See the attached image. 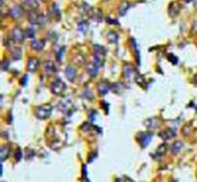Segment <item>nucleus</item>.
Wrapping results in <instances>:
<instances>
[{"mask_svg":"<svg viewBox=\"0 0 197 182\" xmlns=\"http://www.w3.org/2000/svg\"><path fill=\"white\" fill-rule=\"evenodd\" d=\"M93 53H95V61L100 66L106 56V50L100 45H95L93 46Z\"/></svg>","mask_w":197,"mask_h":182,"instance_id":"1","label":"nucleus"},{"mask_svg":"<svg viewBox=\"0 0 197 182\" xmlns=\"http://www.w3.org/2000/svg\"><path fill=\"white\" fill-rule=\"evenodd\" d=\"M51 112H52V107L50 105H43V106L37 107V110H36V116L38 119H45V118L50 116Z\"/></svg>","mask_w":197,"mask_h":182,"instance_id":"2","label":"nucleus"},{"mask_svg":"<svg viewBox=\"0 0 197 182\" xmlns=\"http://www.w3.org/2000/svg\"><path fill=\"white\" fill-rule=\"evenodd\" d=\"M66 90V84L61 80H57L54 81L51 85V91L54 95H61Z\"/></svg>","mask_w":197,"mask_h":182,"instance_id":"3","label":"nucleus"},{"mask_svg":"<svg viewBox=\"0 0 197 182\" xmlns=\"http://www.w3.org/2000/svg\"><path fill=\"white\" fill-rule=\"evenodd\" d=\"M8 14L9 16L12 17V19H21L22 16H23V8L21 7V6H13L11 9H9V12H8Z\"/></svg>","mask_w":197,"mask_h":182,"instance_id":"4","label":"nucleus"},{"mask_svg":"<svg viewBox=\"0 0 197 182\" xmlns=\"http://www.w3.org/2000/svg\"><path fill=\"white\" fill-rule=\"evenodd\" d=\"M12 37H13L14 42L21 43L24 39V34H23V31L19 28V27H15V28L13 29V31H12Z\"/></svg>","mask_w":197,"mask_h":182,"instance_id":"5","label":"nucleus"},{"mask_svg":"<svg viewBox=\"0 0 197 182\" xmlns=\"http://www.w3.org/2000/svg\"><path fill=\"white\" fill-rule=\"evenodd\" d=\"M39 66V61L36 58H29L28 64H27V68L29 71H35Z\"/></svg>","mask_w":197,"mask_h":182,"instance_id":"6","label":"nucleus"},{"mask_svg":"<svg viewBox=\"0 0 197 182\" xmlns=\"http://www.w3.org/2000/svg\"><path fill=\"white\" fill-rule=\"evenodd\" d=\"M100 66L93 60V62H90V64H88V74L92 76V77H95L96 75H97V73H98V68H99Z\"/></svg>","mask_w":197,"mask_h":182,"instance_id":"7","label":"nucleus"},{"mask_svg":"<svg viewBox=\"0 0 197 182\" xmlns=\"http://www.w3.org/2000/svg\"><path fill=\"white\" fill-rule=\"evenodd\" d=\"M39 16L40 15L37 14L36 11L31 9V11H29V13H28V20H29V22H30L31 24H37V23H39Z\"/></svg>","mask_w":197,"mask_h":182,"instance_id":"8","label":"nucleus"},{"mask_svg":"<svg viewBox=\"0 0 197 182\" xmlns=\"http://www.w3.org/2000/svg\"><path fill=\"white\" fill-rule=\"evenodd\" d=\"M66 77L69 80V81H74V79H75V76H76V70L74 67H72V66H67L66 67Z\"/></svg>","mask_w":197,"mask_h":182,"instance_id":"9","label":"nucleus"},{"mask_svg":"<svg viewBox=\"0 0 197 182\" xmlns=\"http://www.w3.org/2000/svg\"><path fill=\"white\" fill-rule=\"evenodd\" d=\"M129 7H130V4H129L128 1H123V2H121V4L119 5V8H118L119 14L121 15V16L126 15L127 11L129 9Z\"/></svg>","mask_w":197,"mask_h":182,"instance_id":"10","label":"nucleus"},{"mask_svg":"<svg viewBox=\"0 0 197 182\" xmlns=\"http://www.w3.org/2000/svg\"><path fill=\"white\" fill-rule=\"evenodd\" d=\"M179 12H180V6H179V4L178 2H172L171 5H170V7H168V13L171 16H175V15L179 14Z\"/></svg>","mask_w":197,"mask_h":182,"instance_id":"11","label":"nucleus"},{"mask_svg":"<svg viewBox=\"0 0 197 182\" xmlns=\"http://www.w3.org/2000/svg\"><path fill=\"white\" fill-rule=\"evenodd\" d=\"M151 137H152V134H143L142 136H140V138H138V141H140V143L142 144V146H146L148 144H150V142H151Z\"/></svg>","mask_w":197,"mask_h":182,"instance_id":"12","label":"nucleus"},{"mask_svg":"<svg viewBox=\"0 0 197 182\" xmlns=\"http://www.w3.org/2000/svg\"><path fill=\"white\" fill-rule=\"evenodd\" d=\"M122 70H123V75H125L127 79H130L131 76L134 75V68L131 67L130 65H128V64H125V65H123Z\"/></svg>","mask_w":197,"mask_h":182,"instance_id":"13","label":"nucleus"},{"mask_svg":"<svg viewBox=\"0 0 197 182\" xmlns=\"http://www.w3.org/2000/svg\"><path fill=\"white\" fill-rule=\"evenodd\" d=\"M110 89H111V85L107 83V82H100L99 85H98V90H99L100 95H106Z\"/></svg>","mask_w":197,"mask_h":182,"instance_id":"14","label":"nucleus"},{"mask_svg":"<svg viewBox=\"0 0 197 182\" xmlns=\"http://www.w3.org/2000/svg\"><path fill=\"white\" fill-rule=\"evenodd\" d=\"M45 71H46L49 75L57 73V67L54 66V64H53L52 61H46V62H45Z\"/></svg>","mask_w":197,"mask_h":182,"instance_id":"15","label":"nucleus"},{"mask_svg":"<svg viewBox=\"0 0 197 182\" xmlns=\"http://www.w3.org/2000/svg\"><path fill=\"white\" fill-rule=\"evenodd\" d=\"M90 17L97 22H100L103 20V12L100 9H92V15Z\"/></svg>","mask_w":197,"mask_h":182,"instance_id":"16","label":"nucleus"},{"mask_svg":"<svg viewBox=\"0 0 197 182\" xmlns=\"http://www.w3.org/2000/svg\"><path fill=\"white\" fill-rule=\"evenodd\" d=\"M44 41H40V39H37V41H34V42L31 43V47L34 49V50H36V51H40V50H43L44 49Z\"/></svg>","mask_w":197,"mask_h":182,"instance_id":"17","label":"nucleus"},{"mask_svg":"<svg viewBox=\"0 0 197 182\" xmlns=\"http://www.w3.org/2000/svg\"><path fill=\"white\" fill-rule=\"evenodd\" d=\"M160 136H161L164 140H170V138H173V137L175 136V131L172 130V129H168L167 131L160 133Z\"/></svg>","mask_w":197,"mask_h":182,"instance_id":"18","label":"nucleus"},{"mask_svg":"<svg viewBox=\"0 0 197 182\" xmlns=\"http://www.w3.org/2000/svg\"><path fill=\"white\" fill-rule=\"evenodd\" d=\"M107 38H108V41L111 43H118L119 41V36L114 31H110L108 35H107Z\"/></svg>","mask_w":197,"mask_h":182,"instance_id":"19","label":"nucleus"},{"mask_svg":"<svg viewBox=\"0 0 197 182\" xmlns=\"http://www.w3.org/2000/svg\"><path fill=\"white\" fill-rule=\"evenodd\" d=\"M183 148V144H182V142H175L173 145H172V151L174 152V153H176V152H179L181 149Z\"/></svg>","mask_w":197,"mask_h":182,"instance_id":"20","label":"nucleus"},{"mask_svg":"<svg viewBox=\"0 0 197 182\" xmlns=\"http://www.w3.org/2000/svg\"><path fill=\"white\" fill-rule=\"evenodd\" d=\"M77 29H79L80 32H83V34L87 32V30H88V23L85 21H81V22H79Z\"/></svg>","mask_w":197,"mask_h":182,"instance_id":"21","label":"nucleus"},{"mask_svg":"<svg viewBox=\"0 0 197 182\" xmlns=\"http://www.w3.org/2000/svg\"><path fill=\"white\" fill-rule=\"evenodd\" d=\"M24 4H26L28 7L30 8H36L37 7V0H24Z\"/></svg>","mask_w":197,"mask_h":182,"instance_id":"22","label":"nucleus"},{"mask_svg":"<svg viewBox=\"0 0 197 182\" xmlns=\"http://www.w3.org/2000/svg\"><path fill=\"white\" fill-rule=\"evenodd\" d=\"M51 13H52L53 15L57 14L58 19L60 17V11H59V7H58L57 5H52V6H51Z\"/></svg>","mask_w":197,"mask_h":182,"instance_id":"23","label":"nucleus"},{"mask_svg":"<svg viewBox=\"0 0 197 182\" xmlns=\"http://www.w3.org/2000/svg\"><path fill=\"white\" fill-rule=\"evenodd\" d=\"M166 151V145H160L159 148L157 149V152H156V156H158V157H160V156H163L164 154V152Z\"/></svg>","mask_w":197,"mask_h":182,"instance_id":"24","label":"nucleus"},{"mask_svg":"<svg viewBox=\"0 0 197 182\" xmlns=\"http://www.w3.org/2000/svg\"><path fill=\"white\" fill-rule=\"evenodd\" d=\"M21 56H22V54H21V49H19V47H17V49H15V50H14V53H13L14 59H15V60H17V59H20V58H21Z\"/></svg>","mask_w":197,"mask_h":182,"instance_id":"25","label":"nucleus"},{"mask_svg":"<svg viewBox=\"0 0 197 182\" xmlns=\"http://www.w3.org/2000/svg\"><path fill=\"white\" fill-rule=\"evenodd\" d=\"M26 36H27V37H29V38H34V36H35V30H34L32 28L27 29Z\"/></svg>","mask_w":197,"mask_h":182,"instance_id":"26","label":"nucleus"},{"mask_svg":"<svg viewBox=\"0 0 197 182\" xmlns=\"http://www.w3.org/2000/svg\"><path fill=\"white\" fill-rule=\"evenodd\" d=\"M167 58H168V60L171 61L172 64H174V65H176V64H178V58L174 56V54H168Z\"/></svg>","mask_w":197,"mask_h":182,"instance_id":"27","label":"nucleus"},{"mask_svg":"<svg viewBox=\"0 0 197 182\" xmlns=\"http://www.w3.org/2000/svg\"><path fill=\"white\" fill-rule=\"evenodd\" d=\"M106 21H107V23H111V24H118V20H114V19H110V17H107L106 19Z\"/></svg>","mask_w":197,"mask_h":182,"instance_id":"28","label":"nucleus"},{"mask_svg":"<svg viewBox=\"0 0 197 182\" xmlns=\"http://www.w3.org/2000/svg\"><path fill=\"white\" fill-rule=\"evenodd\" d=\"M64 52H65V47H61V50L58 52V59L59 60H61V58H62V54H64Z\"/></svg>","mask_w":197,"mask_h":182,"instance_id":"29","label":"nucleus"},{"mask_svg":"<svg viewBox=\"0 0 197 182\" xmlns=\"http://www.w3.org/2000/svg\"><path fill=\"white\" fill-rule=\"evenodd\" d=\"M1 157H2V160L6 159V148L5 146L1 148Z\"/></svg>","mask_w":197,"mask_h":182,"instance_id":"30","label":"nucleus"},{"mask_svg":"<svg viewBox=\"0 0 197 182\" xmlns=\"http://www.w3.org/2000/svg\"><path fill=\"white\" fill-rule=\"evenodd\" d=\"M8 64H9L8 61H4V62H2V69H4V70L7 69V67H8Z\"/></svg>","mask_w":197,"mask_h":182,"instance_id":"31","label":"nucleus"},{"mask_svg":"<svg viewBox=\"0 0 197 182\" xmlns=\"http://www.w3.org/2000/svg\"><path fill=\"white\" fill-rule=\"evenodd\" d=\"M21 156H22L21 150H17V152H16V160H20V159H21Z\"/></svg>","mask_w":197,"mask_h":182,"instance_id":"32","label":"nucleus"},{"mask_svg":"<svg viewBox=\"0 0 197 182\" xmlns=\"http://www.w3.org/2000/svg\"><path fill=\"white\" fill-rule=\"evenodd\" d=\"M26 80H27V76H24V77H23V80H22V84H23V85L26 84Z\"/></svg>","mask_w":197,"mask_h":182,"instance_id":"33","label":"nucleus"},{"mask_svg":"<svg viewBox=\"0 0 197 182\" xmlns=\"http://www.w3.org/2000/svg\"><path fill=\"white\" fill-rule=\"evenodd\" d=\"M194 80H195V82H197V75L195 76V77H194Z\"/></svg>","mask_w":197,"mask_h":182,"instance_id":"34","label":"nucleus"},{"mask_svg":"<svg viewBox=\"0 0 197 182\" xmlns=\"http://www.w3.org/2000/svg\"><path fill=\"white\" fill-rule=\"evenodd\" d=\"M42 1H45V0H42Z\"/></svg>","mask_w":197,"mask_h":182,"instance_id":"35","label":"nucleus"},{"mask_svg":"<svg viewBox=\"0 0 197 182\" xmlns=\"http://www.w3.org/2000/svg\"><path fill=\"white\" fill-rule=\"evenodd\" d=\"M106 1H107V0H106Z\"/></svg>","mask_w":197,"mask_h":182,"instance_id":"36","label":"nucleus"}]
</instances>
